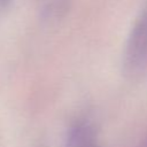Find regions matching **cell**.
Returning <instances> with one entry per match:
<instances>
[{"label":"cell","instance_id":"3","mask_svg":"<svg viewBox=\"0 0 147 147\" xmlns=\"http://www.w3.org/2000/svg\"><path fill=\"white\" fill-rule=\"evenodd\" d=\"M72 0H46V7L52 14H63L71 5Z\"/></svg>","mask_w":147,"mask_h":147},{"label":"cell","instance_id":"2","mask_svg":"<svg viewBox=\"0 0 147 147\" xmlns=\"http://www.w3.org/2000/svg\"><path fill=\"white\" fill-rule=\"evenodd\" d=\"M67 147H99L94 126L87 121H77L69 130Z\"/></svg>","mask_w":147,"mask_h":147},{"label":"cell","instance_id":"1","mask_svg":"<svg viewBox=\"0 0 147 147\" xmlns=\"http://www.w3.org/2000/svg\"><path fill=\"white\" fill-rule=\"evenodd\" d=\"M123 67L125 74L131 77L147 75V1L129 34Z\"/></svg>","mask_w":147,"mask_h":147}]
</instances>
